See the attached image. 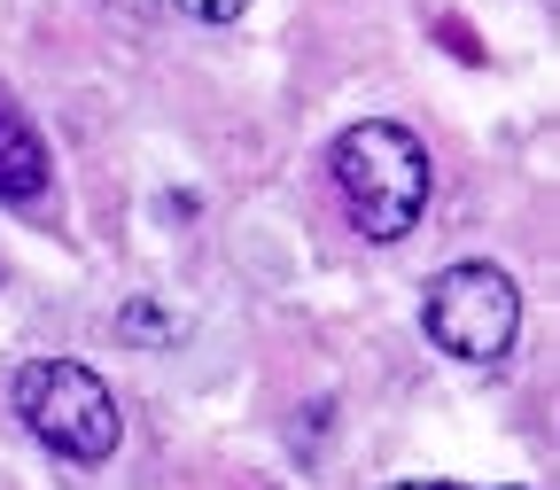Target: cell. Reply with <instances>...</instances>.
<instances>
[{
    "mask_svg": "<svg viewBox=\"0 0 560 490\" xmlns=\"http://www.w3.org/2000/svg\"><path fill=\"white\" fill-rule=\"evenodd\" d=\"M125 335H132V342H164L172 327L156 319V304H132V312H125Z\"/></svg>",
    "mask_w": 560,
    "mask_h": 490,
    "instance_id": "6",
    "label": "cell"
},
{
    "mask_svg": "<svg viewBox=\"0 0 560 490\" xmlns=\"http://www.w3.org/2000/svg\"><path fill=\"white\" fill-rule=\"evenodd\" d=\"M420 319H429V335L452 350V359L467 366H499L506 350H514V327H522V296H514V280L499 265H444L429 280V296H420Z\"/></svg>",
    "mask_w": 560,
    "mask_h": 490,
    "instance_id": "3",
    "label": "cell"
},
{
    "mask_svg": "<svg viewBox=\"0 0 560 490\" xmlns=\"http://www.w3.org/2000/svg\"><path fill=\"white\" fill-rule=\"evenodd\" d=\"M249 9V0H179V16H195V24H234Z\"/></svg>",
    "mask_w": 560,
    "mask_h": 490,
    "instance_id": "5",
    "label": "cell"
},
{
    "mask_svg": "<svg viewBox=\"0 0 560 490\" xmlns=\"http://www.w3.org/2000/svg\"><path fill=\"white\" fill-rule=\"evenodd\" d=\"M389 490H475V482H389ZM506 490H522V482H506Z\"/></svg>",
    "mask_w": 560,
    "mask_h": 490,
    "instance_id": "7",
    "label": "cell"
},
{
    "mask_svg": "<svg viewBox=\"0 0 560 490\" xmlns=\"http://www.w3.org/2000/svg\"><path fill=\"white\" fill-rule=\"evenodd\" d=\"M47 179H55V164H47V140H39V125H32L24 109H9V102H0V202L32 210V202L47 195Z\"/></svg>",
    "mask_w": 560,
    "mask_h": 490,
    "instance_id": "4",
    "label": "cell"
},
{
    "mask_svg": "<svg viewBox=\"0 0 560 490\" xmlns=\"http://www.w3.org/2000/svg\"><path fill=\"white\" fill-rule=\"evenodd\" d=\"M327 179L342 195V219L366 242H405L420 226V210H429L436 164H429V149H420L412 125L366 117V125H350L327 149Z\"/></svg>",
    "mask_w": 560,
    "mask_h": 490,
    "instance_id": "1",
    "label": "cell"
},
{
    "mask_svg": "<svg viewBox=\"0 0 560 490\" xmlns=\"http://www.w3.org/2000/svg\"><path fill=\"white\" fill-rule=\"evenodd\" d=\"M16 420L47 452L79 459V467L109 459L117 436H125L117 397H109V382L86 359H32V366H16Z\"/></svg>",
    "mask_w": 560,
    "mask_h": 490,
    "instance_id": "2",
    "label": "cell"
}]
</instances>
